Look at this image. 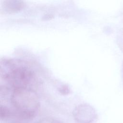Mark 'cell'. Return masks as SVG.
<instances>
[{"label": "cell", "mask_w": 123, "mask_h": 123, "mask_svg": "<svg viewBox=\"0 0 123 123\" xmlns=\"http://www.w3.org/2000/svg\"><path fill=\"white\" fill-rule=\"evenodd\" d=\"M24 5V3L20 0H5L1 3V10L8 12H12L20 11Z\"/></svg>", "instance_id": "4"}, {"label": "cell", "mask_w": 123, "mask_h": 123, "mask_svg": "<svg viewBox=\"0 0 123 123\" xmlns=\"http://www.w3.org/2000/svg\"><path fill=\"white\" fill-rule=\"evenodd\" d=\"M12 115H14L13 112L8 107L2 104L0 105V117L1 120L7 119Z\"/></svg>", "instance_id": "5"}, {"label": "cell", "mask_w": 123, "mask_h": 123, "mask_svg": "<svg viewBox=\"0 0 123 123\" xmlns=\"http://www.w3.org/2000/svg\"><path fill=\"white\" fill-rule=\"evenodd\" d=\"M73 116L77 123H91L96 119L97 113L91 105L84 103L75 107L73 111Z\"/></svg>", "instance_id": "3"}, {"label": "cell", "mask_w": 123, "mask_h": 123, "mask_svg": "<svg viewBox=\"0 0 123 123\" xmlns=\"http://www.w3.org/2000/svg\"><path fill=\"white\" fill-rule=\"evenodd\" d=\"M18 123V122H12V123Z\"/></svg>", "instance_id": "8"}, {"label": "cell", "mask_w": 123, "mask_h": 123, "mask_svg": "<svg viewBox=\"0 0 123 123\" xmlns=\"http://www.w3.org/2000/svg\"></svg>", "instance_id": "9"}, {"label": "cell", "mask_w": 123, "mask_h": 123, "mask_svg": "<svg viewBox=\"0 0 123 123\" xmlns=\"http://www.w3.org/2000/svg\"><path fill=\"white\" fill-rule=\"evenodd\" d=\"M36 123H63L60 120L55 119L52 118H44L39 121H38Z\"/></svg>", "instance_id": "6"}, {"label": "cell", "mask_w": 123, "mask_h": 123, "mask_svg": "<svg viewBox=\"0 0 123 123\" xmlns=\"http://www.w3.org/2000/svg\"><path fill=\"white\" fill-rule=\"evenodd\" d=\"M11 103L15 111L14 115L24 120H30L37 114L40 102L37 94L32 88L12 89Z\"/></svg>", "instance_id": "1"}, {"label": "cell", "mask_w": 123, "mask_h": 123, "mask_svg": "<svg viewBox=\"0 0 123 123\" xmlns=\"http://www.w3.org/2000/svg\"><path fill=\"white\" fill-rule=\"evenodd\" d=\"M61 89V90H60L59 91L62 94H64V95H66L67 94L69 93L70 90L69 89V88L66 86H63L62 87Z\"/></svg>", "instance_id": "7"}, {"label": "cell", "mask_w": 123, "mask_h": 123, "mask_svg": "<svg viewBox=\"0 0 123 123\" xmlns=\"http://www.w3.org/2000/svg\"><path fill=\"white\" fill-rule=\"evenodd\" d=\"M1 77L12 89L32 88L37 81L34 73L27 67L23 66L14 67L1 75Z\"/></svg>", "instance_id": "2"}]
</instances>
